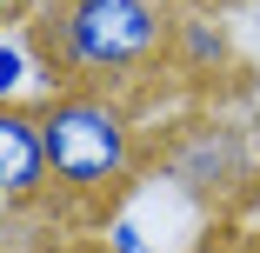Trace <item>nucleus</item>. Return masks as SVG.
<instances>
[{"label": "nucleus", "instance_id": "1", "mask_svg": "<svg viewBox=\"0 0 260 253\" xmlns=\"http://www.w3.org/2000/svg\"><path fill=\"white\" fill-rule=\"evenodd\" d=\"M167 40H174L167 0H34L27 7V47L40 54L47 93L100 87L147 107L174 80Z\"/></svg>", "mask_w": 260, "mask_h": 253}, {"label": "nucleus", "instance_id": "2", "mask_svg": "<svg viewBox=\"0 0 260 253\" xmlns=\"http://www.w3.org/2000/svg\"><path fill=\"white\" fill-rule=\"evenodd\" d=\"M40 133L47 167H54V200L74 220H107L127 207V193L153 167V127L147 107L127 93L100 87H54L40 93Z\"/></svg>", "mask_w": 260, "mask_h": 253}, {"label": "nucleus", "instance_id": "3", "mask_svg": "<svg viewBox=\"0 0 260 253\" xmlns=\"http://www.w3.org/2000/svg\"><path fill=\"white\" fill-rule=\"evenodd\" d=\"M153 173L180 200H193L207 220H227L260 193L253 127L227 107H193V114H180L153 133Z\"/></svg>", "mask_w": 260, "mask_h": 253}, {"label": "nucleus", "instance_id": "4", "mask_svg": "<svg viewBox=\"0 0 260 253\" xmlns=\"http://www.w3.org/2000/svg\"><path fill=\"white\" fill-rule=\"evenodd\" d=\"M40 200H54L40 100H0V207H40Z\"/></svg>", "mask_w": 260, "mask_h": 253}, {"label": "nucleus", "instance_id": "5", "mask_svg": "<svg viewBox=\"0 0 260 253\" xmlns=\"http://www.w3.org/2000/svg\"><path fill=\"white\" fill-rule=\"evenodd\" d=\"M240 67V47L220 14L207 7H174V40H167V74L180 87H214Z\"/></svg>", "mask_w": 260, "mask_h": 253}, {"label": "nucleus", "instance_id": "6", "mask_svg": "<svg viewBox=\"0 0 260 253\" xmlns=\"http://www.w3.org/2000/svg\"><path fill=\"white\" fill-rule=\"evenodd\" d=\"M47 87V74H40V54L27 40H0V100H20L27 87Z\"/></svg>", "mask_w": 260, "mask_h": 253}, {"label": "nucleus", "instance_id": "7", "mask_svg": "<svg viewBox=\"0 0 260 253\" xmlns=\"http://www.w3.org/2000/svg\"><path fill=\"white\" fill-rule=\"evenodd\" d=\"M100 253H153V240H147V233H140V220L120 207V213L100 220Z\"/></svg>", "mask_w": 260, "mask_h": 253}, {"label": "nucleus", "instance_id": "8", "mask_svg": "<svg viewBox=\"0 0 260 253\" xmlns=\"http://www.w3.org/2000/svg\"><path fill=\"white\" fill-rule=\"evenodd\" d=\"M187 253H260V227H240V220H220L214 233H200Z\"/></svg>", "mask_w": 260, "mask_h": 253}, {"label": "nucleus", "instance_id": "9", "mask_svg": "<svg viewBox=\"0 0 260 253\" xmlns=\"http://www.w3.org/2000/svg\"><path fill=\"white\" fill-rule=\"evenodd\" d=\"M167 7H207V14H227V7H240V0H167Z\"/></svg>", "mask_w": 260, "mask_h": 253}, {"label": "nucleus", "instance_id": "10", "mask_svg": "<svg viewBox=\"0 0 260 253\" xmlns=\"http://www.w3.org/2000/svg\"><path fill=\"white\" fill-rule=\"evenodd\" d=\"M0 7H7V14H27V7H34V0H0Z\"/></svg>", "mask_w": 260, "mask_h": 253}]
</instances>
